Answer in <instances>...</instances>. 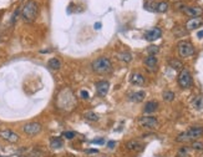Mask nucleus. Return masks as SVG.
Masks as SVG:
<instances>
[{
  "label": "nucleus",
  "instance_id": "obj_14",
  "mask_svg": "<svg viewBox=\"0 0 203 157\" xmlns=\"http://www.w3.org/2000/svg\"><path fill=\"white\" fill-rule=\"evenodd\" d=\"M130 81L132 85H136V86H142L145 84V77L143 75L140 74V72H133L132 75H131L130 77Z\"/></svg>",
  "mask_w": 203,
  "mask_h": 157
},
{
  "label": "nucleus",
  "instance_id": "obj_4",
  "mask_svg": "<svg viewBox=\"0 0 203 157\" xmlns=\"http://www.w3.org/2000/svg\"><path fill=\"white\" fill-rule=\"evenodd\" d=\"M178 54L181 58H191L194 55V46L189 41H179L178 43Z\"/></svg>",
  "mask_w": 203,
  "mask_h": 157
},
{
  "label": "nucleus",
  "instance_id": "obj_33",
  "mask_svg": "<svg viewBox=\"0 0 203 157\" xmlns=\"http://www.w3.org/2000/svg\"><path fill=\"white\" fill-rule=\"evenodd\" d=\"M101 26H102V24H101V22H95L93 28H95L96 30H100V29H101Z\"/></svg>",
  "mask_w": 203,
  "mask_h": 157
},
{
  "label": "nucleus",
  "instance_id": "obj_3",
  "mask_svg": "<svg viewBox=\"0 0 203 157\" xmlns=\"http://www.w3.org/2000/svg\"><path fill=\"white\" fill-rule=\"evenodd\" d=\"M91 67L96 74H100V75H105L112 71V64L110 61V59L104 58V56L96 59L95 61H92Z\"/></svg>",
  "mask_w": 203,
  "mask_h": 157
},
{
  "label": "nucleus",
  "instance_id": "obj_36",
  "mask_svg": "<svg viewBox=\"0 0 203 157\" xmlns=\"http://www.w3.org/2000/svg\"><path fill=\"white\" fill-rule=\"evenodd\" d=\"M102 157H106V156H102Z\"/></svg>",
  "mask_w": 203,
  "mask_h": 157
},
{
  "label": "nucleus",
  "instance_id": "obj_17",
  "mask_svg": "<svg viewBox=\"0 0 203 157\" xmlns=\"http://www.w3.org/2000/svg\"><path fill=\"white\" fill-rule=\"evenodd\" d=\"M126 148L130 150V151H140V150L142 148V145L138 141L132 140V141H129L126 143Z\"/></svg>",
  "mask_w": 203,
  "mask_h": 157
},
{
  "label": "nucleus",
  "instance_id": "obj_7",
  "mask_svg": "<svg viewBox=\"0 0 203 157\" xmlns=\"http://www.w3.org/2000/svg\"><path fill=\"white\" fill-rule=\"evenodd\" d=\"M41 125L37 122H29L26 123V125H24V127H22V130H24L25 133L30 135V136H34V135H37L41 131Z\"/></svg>",
  "mask_w": 203,
  "mask_h": 157
},
{
  "label": "nucleus",
  "instance_id": "obj_32",
  "mask_svg": "<svg viewBox=\"0 0 203 157\" xmlns=\"http://www.w3.org/2000/svg\"><path fill=\"white\" fill-rule=\"evenodd\" d=\"M115 146H116V142H115V141H108V142H107V147H108V148L112 150V148L115 147Z\"/></svg>",
  "mask_w": 203,
  "mask_h": 157
},
{
  "label": "nucleus",
  "instance_id": "obj_35",
  "mask_svg": "<svg viewBox=\"0 0 203 157\" xmlns=\"http://www.w3.org/2000/svg\"><path fill=\"white\" fill-rule=\"evenodd\" d=\"M86 152H87V153H97V152H99V150H86Z\"/></svg>",
  "mask_w": 203,
  "mask_h": 157
},
{
  "label": "nucleus",
  "instance_id": "obj_19",
  "mask_svg": "<svg viewBox=\"0 0 203 157\" xmlns=\"http://www.w3.org/2000/svg\"><path fill=\"white\" fill-rule=\"evenodd\" d=\"M47 66L50 67L51 70H59L60 67H61V61H60L59 59H56V58H52V59L49 60Z\"/></svg>",
  "mask_w": 203,
  "mask_h": 157
},
{
  "label": "nucleus",
  "instance_id": "obj_24",
  "mask_svg": "<svg viewBox=\"0 0 203 157\" xmlns=\"http://www.w3.org/2000/svg\"><path fill=\"white\" fill-rule=\"evenodd\" d=\"M156 10L158 11V13H166V11L168 10V4L166 1H161L157 4L156 6Z\"/></svg>",
  "mask_w": 203,
  "mask_h": 157
},
{
  "label": "nucleus",
  "instance_id": "obj_15",
  "mask_svg": "<svg viewBox=\"0 0 203 157\" xmlns=\"http://www.w3.org/2000/svg\"><path fill=\"white\" fill-rule=\"evenodd\" d=\"M157 108H158V102H157V101H148V102L145 105L143 111L146 114H152V112L157 111Z\"/></svg>",
  "mask_w": 203,
  "mask_h": 157
},
{
  "label": "nucleus",
  "instance_id": "obj_28",
  "mask_svg": "<svg viewBox=\"0 0 203 157\" xmlns=\"http://www.w3.org/2000/svg\"><path fill=\"white\" fill-rule=\"evenodd\" d=\"M193 150H197V151H202L203 150V142H200V141H194L192 146H191Z\"/></svg>",
  "mask_w": 203,
  "mask_h": 157
},
{
  "label": "nucleus",
  "instance_id": "obj_11",
  "mask_svg": "<svg viewBox=\"0 0 203 157\" xmlns=\"http://www.w3.org/2000/svg\"><path fill=\"white\" fill-rule=\"evenodd\" d=\"M145 65L147 67L148 71L151 72H155L157 70V58L155 55H148L147 58L145 59Z\"/></svg>",
  "mask_w": 203,
  "mask_h": 157
},
{
  "label": "nucleus",
  "instance_id": "obj_12",
  "mask_svg": "<svg viewBox=\"0 0 203 157\" xmlns=\"http://www.w3.org/2000/svg\"><path fill=\"white\" fill-rule=\"evenodd\" d=\"M183 13L186 15H188V16H192V18H198L201 16L203 14V9L200 6H191V7H185V10H183Z\"/></svg>",
  "mask_w": 203,
  "mask_h": 157
},
{
  "label": "nucleus",
  "instance_id": "obj_10",
  "mask_svg": "<svg viewBox=\"0 0 203 157\" xmlns=\"http://www.w3.org/2000/svg\"><path fill=\"white\" fill-rule=\"evenodd\" d=\"M95 87H96L97 95H100V96H106L107 92H108V89H110V84H108L107 81H105V80L97 81L96 85H95Z\"/></svg>",
  "mask_w": 203,
  "mask_h": 157
},
{
  "label": "nucleus",
  "instance_id": "obj_6",
  "mask_svg": "<svg viewBox=\"0 0 203 157\" xmlns=\"http://www.w3.org/2000/svg\"><path fill=\"white\" fill-rule=\"evenodd\" d=\"M138 125L148 130H156L160 123H158V120L153 117V116H143V117L138 120Z\"/></svg>",
  "mask_w": 203,
  "mask_h": 157
},
{
  "label": "nucleus",
  "instance_id": "obj_13",
  "mask_svg": "<svg viewBox=\"0 0 203 157\" xmlns=\"http://www.w3.org/2000/svg\"><path fill=\"white\" fill-rule=\"evenodd\" d=\"M202 25H203V19L202 18H200V16L192 18L186 22V29L187 30H194V29L200 28V26H202Z\"/></svg>",
  "mask_w": 203,
  "mask_h": 157
},
{
  "label": "nucleus",
  "instance_id": "obj_18",
  "mask_svg": "<svg viewBox=\"0 0 203 157\" xmlns=\"http://www.w3.org/2000/svg\"><path fill=\"white\" fill-rule=\"evenodd\" d=\"M62 146H64V142H62V140L60 137H52L50 140V147L51 148L59 150V148H61Z\"/></svg>",
  "mask_w": 203,
  "mask_h": 157
},
{
  "label": "nucleus",
  "instance_id": "obj_22",
  "mask_svg": "<svg viewBox=\"0 0 203 157\" xmlns=\"http://www.w3.org/2000/svg\"><path fill=\"white\" fill-rule=\"evenodd\" d=\"M192 105H193L194 108H197V110H201V108H203V96L194 97L193 101H192Z\"/></svg>",
  "mask_w": 203,
  "mask_h": 157
},
{
  "label": "nucleus",
  "instance_id": "obj_27",
  "mask_svg": "<svg viewBox=\"0 0 203 157\" xmlns=\"http://www.w3.org/2000/svg\"><path fill=\"white\" fill-rule=\"evenodd\" d=\"M160 51V49H158V46H155V45H151V46H148V49H147V52L150 55H155L156 56V54Z\"/></svg>",
  "mask_w": 203,
  "mask_h": 157
},
{
  "label": "nucleus",
  "instance_id": "obj_25",
  "mask_svg": "<svg viewBox=\"0 0 203 157\" xmlns=\"http://www.w3.org/2000/svg\"><path fill=\"white\" fill-rule=\"evenodd\" d=\"M162 97H163L164 101H167V102H171V101L175 100L176 96H175V92H172V91H164L163 95H162Z\"/></svg>",
  "mask_w": 203,
  "mask_h": 157
},
{
  "label": "nucleus",
  "instance_id": "obj_9",
  "mask_svg": "<svg viewBox=\"0 0 203 157\" xmlns=\"http://www.w3.org/2000/svg\"><path fill=\"white\" fill-rule=\"evenodd\" d=\"M161 35H162L161 29L160 28H153V29H150L145 32V39L148 40V41H155L157 39H160Z\"/></svg>",
  "mask_w": 203,
  "mask_h": 157
},
{
  "label": "nucleus",
  "instance_id": "obj_8",
  "mask_svg": "<svg viewBox=\"0 0 203 157\" xmlns=\"http://www.w3.org/2000/svg\"><path fill=\"white\" fill-rule=\"evenodd\" d=\"M0 137H1L3 140H6V141L11 142V143H15V142L19 141V135L13 132V131H10V130L0 131Z\"/></svg>",
  "mask_w": 203,
  "mask_h": 157
},
{
  "label": "nucleus",
  "instance_id": "obj_30",
  "mask_svg": "<svg viewBox=\"0 0 203 157\" xmlns=\"http://www.w3.org/2000/svg\"><path fill=\"white\" fill-rule=\"evenodd\" d=\"M91 142L95 145H102V143H105V140L104 138H95V140H92Z\"/></svg>",
  "mask_w": 203,
  "mask_h": 157
},
{
  "label": "nucleus",
  "instance_id": "obj_29",
  "mask_svg": "<svg viewBox=\"0 0 203 157\" xmlns=\"http://www.w3.org/2000/svg\"><path fill=\"white\" fill-rule=\"evenodd\" d=\"M62 137H65L66 140H72L75 137V132H72V131H65L62 133Z\"/></svg>",
  "mask_w": 203,
  "mask_h": 157
},
{
  "label": "nucleus",
  "instance_id": "obj_16",
  "mask_svg": "<svg viewBox=\"0 0 203 157\" xmlns=\"http://www.w3.org/2000/svg\"><path fill=\"white\" fill-rule=\"evenodd\" d=\"M145 97H146L145 91H136L130 95V100L133 101V102H141V101L145 100Z\"/></svg>",
  "mask_w": 203,
  "mask_h": 157
},
{
  "label": "nucleus",
  "instance_id": "obj_34",
  "mask_svg": "<svg viewBox=\"0 0 203 157\" xmlns=\"http://www.w3.org/2000/svg\"><path fill=\"white\" fill-rule=\"evenodd\" d=\"M197 37H198V39H203V29L197 32Z\"/></svg>",
  "mask_w": 203,
  "mask_h": 157
},
{
  "label": "nucleus",
  "instance_id": "obj_23",
  "mask_svg": "<svg viewBox=\"0 0 203 157\" xmlns=\"http://www.w3.org/2000/svg\"><path fill=\"white\" fill-rule=\"evenodd\" d=\"M85 118L86 120H89V121H97L100 117H99V115L95 114V112H92V111H87V112H85Z\"/></svg>",
  "mask_w": 203,
  "mask_h": 157
},
{
  "label": "nucleus",
  "instance_id": "obj_1",
  "mask_svg": "<svg viewBox=\"0 0 203 157\" xmlns=\"http://www.w3.org/2000/svg\"><path fill=\"white\" fill-rule=\"evenodd\" d=\"M37 14H39V5L34 0H29L25 3L21 10V16L26 22H31L36 19Z\"/></svg>",
  "mask_w": 203,
  "mask_h": 157
},
{
  "label": "nucleus",
  "instance_id": "obj_20",
  "mask_svg": "<svg viewBox=\"0 0 203 157\" xmlns=\"http://www.w3.org/2000/svg\"><path fill=\"white\" fill-rule=\"evenodd\" d=\"M117 58H118V60H121V61H123V62H131L132 61V55H131L129 51L120 52V54L117 55Z\"/></svg>",
  "mask_w": 203,
  "mask_h": 157
},
{
  "label": "nucleus",
  "instance_id": "obj_26",
  "mask_svg": "<svg viewBox=\"0 0 203 157\" xmlns=\"http://www.w3.org/2000/svg\"><path fill=\"white\" fill-rule=\"evenodd\" d=\"M189 156V147H182L179 148L176 157H188Z\"/></svg>",
  "mask_w": 203,
  "mask_h": 157
},
{
  "label": "nucleus",
  "instance_id": "obj_5",
  "mask_svg": "<svg viewBox=\"0 0 203 157\" xmlns=\"http://www.w3.org/2000/svg\"><path fill=\"white\" fill-rule=\"evenodd\" d=\"M178 85L182 89H188L192 85V75H191L188 69H183L181 70V72L178 75Z\"/></svg>",
  "mask_w": 203,
  "mask_h": 157
},
{
  "label": "nucleus",
  "instance_id": "obj_31",
  "mask_svg": "<svg viewBox=\"0 0 203 157\" xmlns=\"http://www.w3.org/2000/svg\"><path fill=\"white\" fill-rule=\"evenodd\" d=\"M80 95H81L82 99H85V100H87L89 97H90V93H89L87 91H85V90H82V91L80 92Z\"/></svg>",
  "mask_w": 203,
  "mask_h": 157
},
{
  "label": "nucleus",
  "instance_id": "obj_2",
  "mask_svg": "<svg viewBox=\"0 0 203 157\" xmlns=\"http://www.w3.org/2000/svg\"><path fill=\"white\" fill-rule=\"evenodd\" d=\"M203 135V127L201 126H194L191 127L189 130L185 131V132L179 133L176 141L177 142H189V141H196L198 137H201Z\"/></svg>",
  "mask_w": 203,
  "mask_h": 157
},
{
  "label": "nucleus",
  "instance_id": "obj_21",
  "mask_svg": "<svg viewBox=\"0 0 203 157\" xmlns=\"http://www.w3.org/2000/svg\"><path fill=\"white\" fill-rule=\"evenodd\" d=\"M170 66L172 67L173 70H182L183 69V64L179 61V60H177V59H172V60H170Z\"/></svg>",
  "mask_w": 203,
  "mask_h": 157
}]
</instances>
